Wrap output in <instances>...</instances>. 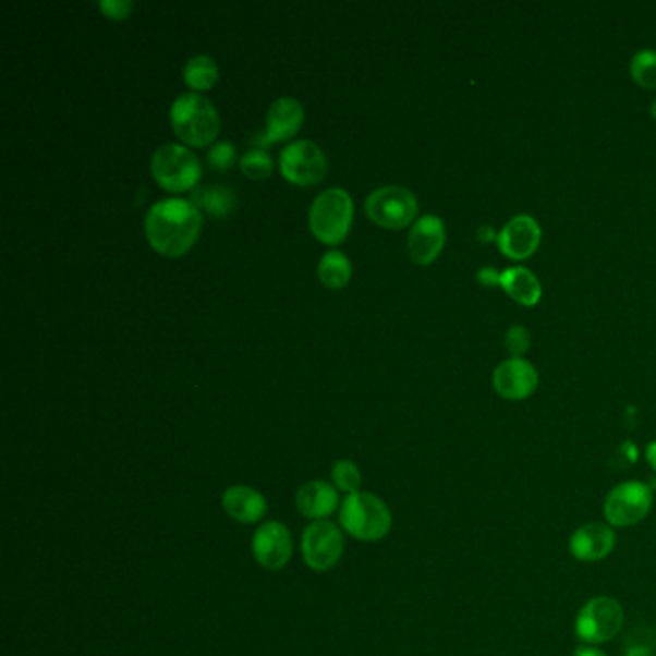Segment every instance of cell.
Segmentation results:
<instances>
[{
	"label": "cell",
	"instance_id": "cell-4",
	"mask_svg": "<svg viewBox=\"0 0 656 656\" xmlns=\"http://www.w3.org/2000/svg\"><path fill=\"white\" fill-rule=\"evenodd\" d=\"M311 230L326 245H337L347 238L353 222V201L343 190H328L312 203Z\"/></svg>",
	"mask_w": 656,
	"mask_h": 656
},
{
	"label": "cell",
	"instance_id": "cell-18",
	"mask_svg": "<svg viewBox=\"0 0 656 656\" xmlns=\"http://www.w3.org/2000/svg\"><path fill=\"white\" fill-rule=\"evenodd\" d=\"M296 509L304 518H311L314 522L328 520L339 509V491L336 485L321 479L301 485V489L296 491Z\"/></svg>",
	"mask_w": 656,
	"mask_h": 656
},
{
	"label": "cell",
	"instance_id": "cell-14",
	"mask_svg": "<svg viewBox=\"0 0 656 656\" xmlns=\"http://www.w3.org/2000/svg\"><path fill=\"white\" fill-rule=\"evenodd\" d=\"M615 547V527L603 522L582 525L570 537V552L580 562H599L607 558Z\"/></svg>",
	"mask_w": 656,
	"mask_h": 656
},
{
	"label": "cell",
	"instance_id": "cell-24",
	"mask_svg": "<svg viewBox=\"0 0 656 656\" xmlns=\"http://www.w3.org/2000/svg\"><path fill=\"white\" fill-rule=\"evenodd\" d=\"M633 82L645 87L656 89V52L655 50H640L632 58Z\"/></svg>",
	"mask_w": 656,
	"mask_h": 656
},
{
	"label": "cell",
	"instance_id": "cell-7",
	"mask_svg": "<svg viewBox=\"0 0 656 656\" xmlns=\"http://www.w3.org/2000/svg\"><path fill=\"white\" fill-rule=\"evenodd\" d=\"M366 216L386 230H402L414 222L418 214V201L414 193L399 185H387L374 191L364 205Z\"/></svg>",
	"mask_w": 656,
	"mask_h": 656
},
{
	"label": "cell",
	"instance_id": "cell-22",
	"mask_svg": "<svg viewBox=\"0 0 656 656\" xmlns=\"http://www.w3.org/2000/svg\"><path fill=\"white\" fill-rule=\"evenodd\" d=\"M183 77L191 89H210L214 83L218 82V66L212 58L198 54L187 62V66L183 70Z\"/></svg>",
	"mask_w": 656,
	"mask_h": 656
},
{
	"label": "cell",
	"instance_id": "cell-30",
	"mask_svg": "<svg viewBox=\"0 0 656 656\" xmlns=\"http://www.w3.org/2000/svg\"><path fill=\"white\" fill-rule=\"evenodd\" d=\"M647 460L651 467L656 472V441L655 444H648L647 447Z\"/></svg>",
	"mask_w": 656,
	"mask_h": 656
},
{
	"label": "cell",
	"instance_id": "cell-32",
	"mask_svg": "<svg viewBox=\"0 0 656 656\" xmlns=\"http://www.w3.org/2000/svg\"><path fill=\"white\" fill-rule=\"evenodd\" d=\"M651 114H653V118L656 120V100L653 102V107H651Z\"/></svg>",
	"mask_w": 656,
	"mask_h": 656
},
{
	"label": "cell",
	"instance_id": "cell-25",
	"mask_svg": "<svg viewBox=\"0 0 656 656\" xmlns=\"http://www.w3.org/2000/svg\"><path fill=\"white\" fill-rule=\"evenodd\" d=\"M271 170H274V162H271L270 156L266 155L260 148L248 150L241 158V172L245 173L246 178H251V180H264V178L270 175Z\"/></svg>",
	"mask_w": 656,
	"mask_h": 656
},
{
	"label": "cell",
	"instance_id": "cell-28",
	"mask_svg": "<svg viewBox=\"0 0 656 656\" xmlns=\"http://www.w3.org/2000/svg\"><path fill=\"white\" fill-rule=\"evenodd\" d=\"M100 10L110 20H125L132 14L133 2H130V0H102Z\"/></svg>",
	"mask_w": 656,
	"mask_h": 656
},
{
	"label": "cell",
	"instance_id": "cell-27",
	"mask_svg": "<svg viewBox=\"0 0 656 656\" xmlns=\"http://www.w3.org/2000/svg\"><path fill=\"white\" fill-rule=\"evenodd\" d=\"M235 147L230 143H218L216 147L208 153V165L212 166L218 172H226L228 168L235 165Z\"/></svg>",
	"mask_w": 656,
	"mask_h": 656
},
{
	"label": "cell",
	"instance_id": "cell-5",
	"mask_svg": "<svg viewBox=\"0 0 656 656\" xmlns=\"http://www.w3.org/2000/svg\"><path fill=\"white\" fill-rule=\"evenodd\" d=\"M150 170L156 183L172 193L191 190L201 178V162L195 153L173 143L156 150Z\"/></svg>",
	"mask_w": 656,
	"mask_h": 656
},
{
	"label": "cell",
	"instance_id": "cell-21",
	"mask_svg": "<svg viewBox=\"0 0 656 656\" xmlns=\"http://www.w3.org/2000/svg\"><path fill=\"white\" fill-rule=\"evenodd\" d=\"M351 263L343 253L329 251L328 255L321 256L318 266V278L329 289L345 288L351 279Z\"/></svg>",
	"mask_w": 656,
	"mask_h": 656
},
{
	"label": "cell",
	"instance_id": "cell-17",
	"mask_svg": "<svg viewBox=\"0 0 656 656\" xmlns=\"http://www.w3.org/2000/svg\"><path fill=\"white\" fill-rule=\"evenodd\" d=\"M222 507L228 517L241 524H258L268 512V502L263 493L248 485H231L223 491Z\"/></svg>",
	"mask_w": 656,
	"mask_h": 656
},
{
	"label": "cell",
	"instance_id": "cell-3",
	"mask_svg": "<svg viewBox=\"0 0 656 656\" xmlns=\"http://www.w3.org/2000/svg\"><path fill=\"white\" fill-rule=\"evenodd\" d=\"M173 132L191 147H206L220 133V118L210 100L197 93H185L170 110Z\"/></svg>",
	"mask_w": 656,
	"mask_h": 656
},
{
	"label": "cell",
	"instance_id": "cell-2",
	"mask_svg": "<svg viewBox=\"0 0 656 656\" xmlns=\"http://www.w3.org/2000/svg\"><path fill=\"white\" fill-rule=\"evenodd\" d=\"M339 525L347 535L359 542H379L391 532L393 514L378 495L351 493L339 507Z\"/></svg>",
	"mask_w": 656,
	"mask_h": 656
},
{
	"label": "cell",
	"instance_id": "cell-15",
	"mask_svg": "<svg viewBox=\"0 0 656 656\" xmlns=\"http://www.w3.org/2000/svg\"><path fill=\"white\" fill-rule=\"evenodd\" d=\"M445 246V223L434 214L422 216L409 233V255L412 263L429 266L441 255Z\"/></svg>",
	"mask_w": 656,
	"mask_h": 656
},
{
	"label": "cell",
	"instance_id": "cell-23",
	"mask_svg": "<svg viewBox=\"0 0 656 656\" xmlns=\"http://www.w3.org/2000/svg\"><path fill=\"white\" fill-rule=\"evenodd\" d=\"M331 479H333L337 491H343L347 495L361 491V467L356 466L353 460H337L331 470Z\"/></svg>",
	"mask_w": 656,
	"mask_h": 656
},
{
	"label": "cell",
	"instance_id": "cell-11",
	"mask_svg": "<svg viewBox=\"0 0 656 656\" xmlns=\"http://www.w3.org/2000/svg\"><path fill=\"white\" fill-rule=\"evenodd\" d=\"M253 557L266 570H281L293 557V535L281 522L270 520L256 527L251 542Z\"/></svg>",
	"mask_w": 656,
	"mask_h": 656
},
{
	"label": "cell",
	"instance_id": "cell-12",
	"mask_svg": "<svg viewBox=\"0 0 656 656\" xmlns=\"http://www.w3.org/2000/svg\"><path fill=\"white\" fill-rule=\"evenodd\" d=\"M539 376L532 362L524 359H509L501 362L493 374V387L507 401H524L535 393Z\"/></svg>",
	"mask_w": 656,
	"mask_h": 656
},
{
	"label": "cell",
	"instance_id": "cell-6",
	"mask_svg": "<svg viewBox=\"0 0 656 656\" xmlns=\"http://www.w3.org/2000/svg\"><path fill=\"white\" fill-rule=\"evenodd\" d=\"M623 625V608L612 597H595L583 605L575 618V635L583 645H603L615 640Z\"/></svg>",
	"mask_w": 656,
	"mask_h": 656
},
{
	"label": "cell",
	"instance_id": "cell-16",
	"mask_svg": "<svg viewBox=\"0 0 656 656\" xmlns=\"http://www.w3.org/2000/svg\"><path fill=\"white\" fill-rule=\"evenodd\" d=\"M303 120V107H301L299 100L291 99V97L278 99L271 105L270 110H268V118H266L268 130H266L264 135L255 137L253 143L258 145V147H270V145L278 143V141L289 139V137H293L301 130Z\"/></svg>",
	"mask_w": 656,
	"mask_h": 656
},
{
	"label": "cell",
	"instance_id": "cell-26",
	"mask_svg": "<svg viewBox=\"0 0 656 656\" xmlns=\"http://www.w3.org/2000/svg\"><path fill=\"white\" fill-rule=\"evenodd\" d=\"M507 351L512 354V359H522V354L527 353L532 345V333L524 326H512L505 337Z\"/></svg>",
	"mask_w": 656,
	"mask_h": 656
},
{
	"label": "cell",
	"instance_id": "cell-8",
	"mask_svg": "<svg viewBox=\"0 0 656 656\" xmlns=\"http://www.w3.org/2000/svg\"><path fill=\"white\" fill-rule=\"evenodd\" d=\"M653 509V491L643 482H622L608 493L603 507L607 524L612 527H632L640 524Z\"/></svg>",
	"mask_w": 656,
	"mask_h": 656
},
{
	"label": "cell",
	"instance_id": "cell-9",
	"mask_svg": "<svg viewBox=\"0 0 656 656\" xmlns=\"http://www.w3.org/2000/svg\"><path fill=\"white\" fill-rule=\"evenodd\" d=\"M301 550L306 567L316 572L331 570L341 560L345 550V537L341 525L333 524L329 520L312 522L304 530Z\"/></svg>",
	"mask_w": 656,
	"mask_h": 656
},
{
	"label": "cell",
	"instance_id": "cell-20",
	"mask_svg": "<svg viewBox=\"0 0 656 656\" xmlns=\"http://www.w3.org/2000/svg\"><path fill=\"white\" fill-rule=\"evenodd\" d=\"M191 201L197 208H203L210 218H218V220L228 218L238 206L235 191L223 187V185L198 187V190L193 191Z\"/></svg>",
	"mask_w": 656,
	"mask_h": 656
},
{
	"label": "cell",
	"instance_id": "cell-1",
	"mask_svg": "<svg viewBox=\"0 0 656 656\" xmlns=\"http://www.w3.org/2000/svg\"><path fill=\"white\" fill-rule=\"evenodd\" d=\"M203 226L197 206L183 198H166L156 203L147 214L145 231L148 243L160 255L178 258L195 245Z\"/></svg>",
	"mask_w": 656,
	"mask_h": 656
},
{
	"label": "cell",
	"instance_id": "cell-19",
	"mask_svg": "<svg viewBox=\"0 0 656 656\" xmlns=\"http://www.w3.org/2000/svg\"><path fill=\"white\" fill-rule=\"evenodd\" d=\"M501 288L505 289V293L514 299L518 304L522 306H535L542 299V283L539 279L535 278V274L517 266V268H509L501 274L499 278Z\"/></svg>",
	"mask_w": 656,
	"mask_h": 656
},
{
	"label": "cell",
	"instance_id": "cell-29",
	"mask_svg": "<svg viewBox=\"0 0 656 656\" xmlns=\"http://www.w3.org/2000/svg\"><path fill=\"white\" fill-rule=\"evenodd\" d=\"M574 656H607L600 648L593 647V645H582V647L575 648Z\"/></svg>",
	"mask_w": 656,
	"mask_h": 656
},
{
	"label": "cell",
	"instance_id": "cell-10",
	"mask_svg": "<svg viewBox=\"0 0 656 656\" xmlns=\"http://www.w3.org/2000/svg\"><path fill=\"white\" fill-rule=\"evenodd\" d=\"M279 168L286 180L306 187L324 180L328 172V160L316 143L295 141L281 150Z\"/></svg>",
	"mask_w": 656,
	"mask_h": 656
},
{
	"label": "cell",
	"instance_id": "cell-13",
	"mask_svg": "<svg viewBox=\"0 0 656 656\" xmlns=\"http://www.w3.org/2000/svg\"><path fill=\"white\" fill-rule=\"evenodd\" d=\"M542 243V228L532 216L520 214L502 228L497 245L502 255L512 260H525L534 255Z\"/></svg>",
	"mask_w": 656,
	"mask_h": 656
},
{
	"label": "cell",
	"instance_id": "cell-31",
	"mask_svg": "<svg viewBox=\"0 0 656 656\" xmlns=\"http://www.w3.org/2000/svg\"><path fill=\"white\" fill-rule=\"evenodd\" d=\"M630 656H648V653L645 651V648L637 647L633 648V651H630Z\"/></svg>",
	"mask_w": 656,
	"mask_h": 656
}]
</instances>
